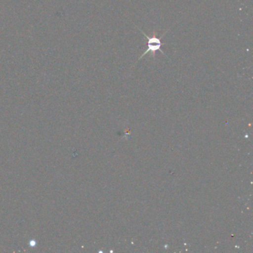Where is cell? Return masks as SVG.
Masks as SVG:
<instances>
[{
	"label": "cell",
	"instance_id": "cell-1",
	"mask_svg": "<svg viewBox=\"0 0 253 253\" xmlns=\"http://www.w3.org/2000/svg\"><path fill=\"white\" fill-rule=\"evenodd\" d=\"M135 27L143 34V36H144V38L146 40H147V49L145 51V52L142 54L141 56H140L138 60H137V63L134 65V66L137 64V62L140 61L143 57H144L146 54L150 53V57H152L154 60H155V55H156V52L158 51H161L163 55L167 56V54L164 53V51L161 49V47H162V42H161V40L164 37L166 36L167 33H168L169 31L171 30V29H169L168 30L166 31L165 33L163 34L162 36L158 37V32L156 31H154L153 34H152V36H149V35H146L144 32H143L142 29H140V28L137 27V26H135ZM133 66V67H134Z\"/></svg>",
	"mask_w": 253,
	"mask_h": 253
}]
</instances>
